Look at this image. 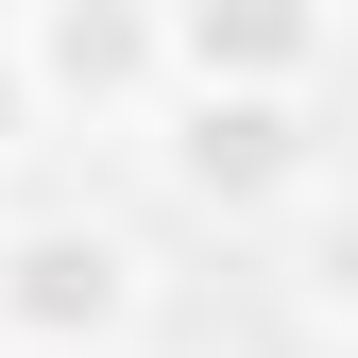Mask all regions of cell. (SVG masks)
<instances>
[{
  "label": "cell",
  "mask_w": 358,
  "mask_h": 358,
  "mask_svg": "<svg viewBox=\"0 0 358 358\" xmlns=\"http://www.w3.org/2000/svg\"><path fill=\"white\" fill-rule=\"evenodd\" d=\"M0 358H17V341H0Z\"/></svg>",
  "instance_id": "cell-6"
},
{
  "label": "cell",
  "mask_w": 358,
  "mask_h": 358,
  "mask_svg": "<svg viewBox=\"0 0 358 358\" xmlns=\"http://www.w3.org/2000/svg\"><path fill=\"white\" fill-rule=\"evenodd\" d=\"M171 85H324L341 0H154Z\"/></svg>",
  "instance_id": "cell-4"
},
{
  "label": "cell",
  "mask_w": 358,
  "mask_h": 358,
  "mask_svg": "<svg viewBox=\"0 0 358 358\" xmlns=\"http://www.w3.org/2000/svg\"><path fill=\"white\" fill-rule=\"evenodd\" d=\"M154 171L188 222H290L324 188V103L307 85H171L154 103Z\"/></svg>",
  "instance_id": "cell-1"
},
{
  "label": "cell",
  "mask_w": 358,
  "mask_h": 358,
  "mask_svg": "<svg viewBox=\"0 0 358 358\" xmlns=\"http://www.w3.org/2000/svg\"><path fill=\"white\" fill-rule=\"evenodd\" d=\"M137 307H154V256L120 239V222H85V205L0 222V341L17 358H120Z\"/></svg>",
  "instance_id": "cell-2"
},
{
  "label": "cell",
  "mask_w": 358,
  "mask_h": 358,
  "mask_svg": "<svg viewBox=\"0 0 358 358\" xmlns=\"http://www.w3.org/2000/svg\"><path fill=\"white\" fill-rule=\"evenodd\" d=\"M34 154V85H17V52H0V171Z\"/></svg>",
  "instance_id": "cell-5"
},
{
  "label": "cell",
  "mask_w": 358,
  "mask_h": 358,
  "mask_svg": "<svg viewBox=\"0 0 358 358\" xmlns=\"http://www.w3.org/2000/svg\"><path fill=\"white\" fill-rule=\"evenodd\" d=\"M0 52H17V85H34V120H154L171 103V52H154V0H34L17 34H0Z\"/></svg>",
  "instance_id": "cell-3"
}]
</instances>
